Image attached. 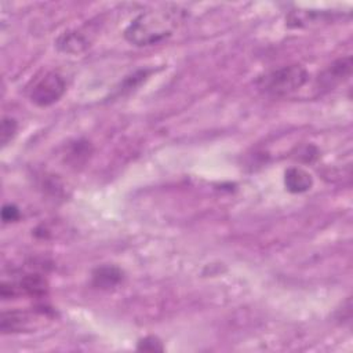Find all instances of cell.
Segmentation results:
<instances>
[{
	"label": "cell",
	"instance_id": "5",
	"mask_svg": "<svg viewBox=\"0 0 353 353\" xmlns=\"http://www.w3.org/2000/svg\"><path fill=\"white\" fill-rule=\"evenodd\" d=\"M352 73V57H343L328 65L319 76V84L323 88H334Z\"/></svg>",
	"mask_w": 353,
	"mask_h": 353
},
{
	"label": "cell",
	"instance_id": "6",
	"mask_svg": "<svg viewBox=\"0 0 353 353\" xmlns=\"http://www.w3.org/2000/svg\"><path fill=\"white\" fill-rule=\"evenodd\" d=\"M284 185L291 193H303L313 186V178L306 170L291 167L284 172Z\"/></svg>",
	"mask_w": 353,
	"mask_h": 353
},
{
	"label": "cell",
	"instance_id": "3",
	"mask_svg": "<svg viewBox=\"0 0 353 353\" xmlns=\"http://www.w3.org/2000/svg\"><path fill=\"white\" fill-rule=\"evenodd\" d=\"M65 91V79L58 72H47L34 81L29 91V98L34 105L46 108L58 102Z\"/></svg>",
	"mask_w": 353,
	"mask_h": 353
},
{
	"label": "cell",
	"instance_id": "11",
	"mask_svg": "<svg viewBox=\"0 0 353 353\" xmlns=\"http://www.w3.org/2000/svg\"><path fill=\"white\" fill-rule=\"evenodd\" d=\"M137 349L138 350H142V352H163V345H161V341L156 336H145L143 339H141L137 345Z\"/></svg>",
	"mask_w": 353,
	"mask_h": 353
},
{
	"label": "cell",
	"instance_id": "1",
	"mask_svg": "<svg viewBox=\"0 0 353 353\" xmlns=\"http://www.w3.org/2000/svg\"><path fill=\"white\" fill-rule=\"evenodd\" d=\"M183 18L185 12L178 7L145 11L130 22L124 30V37L137 47L154 46L168 39Z\"/></svg>",
	"mask_w": 353,
	"mask_h": 353
},
{
	"label": "cell",
	"instance_id": "2",
	"mask_svg": "<svg viewBox=\"0 0 353 353\" xmlns=\"http://www.w3.org/2000/svg\"><path fill=\"white\" fill-rule=\"evenodd\" d=\"M307 70L298 63H291L273 69L256 81L261 91L273 97H284L299 90L307 81Z\"/></svg>",
	"mask_w": 353,
	"mask_h": 353
},
{
	"label": "cell",
	"instance_id": "10",
	"mask_svg": "<svg viewBox=\"0 0 353 353\" xmlns=\"http://www.w3.org/2000/svg\"><path fill=\"white\" fill-rule=\"evenodd\" d=\"M17 120L10 116H4L1 120V128H0V137H1V145L6 146L17 134Z\"/></svg>",
	"mask_w": 353,
	"mask_h": 353
},
{
	"label": "cell",
	"instance_id": "7",
	"mask_svg": "<svg viewBox=\"0 0 353 353\" xmlns=\"http://www.w3.org/2000/svg\"><path fill=\"white\" fill-rule=\"evenodd\" d=\"M55 44L62 52L80 54L90 46V41L88 37H85L80 30H68L59 34Z\"/></svg>",
	"mask_w": 353,
	"mask_h": 353
},
{
	"label": "cell",
	"instance_id": "8",
	"mask_svg": "<svg viewBox=\"0 0 353 353\" xmlns=\"http://www.w3.org/2000/svg\"><path fill=\"white\" fill-rule=\"evenodd\" d=\"M123 280V272L112 265H103L92 272V285L101 290H110Z\"/></svg>",
	"mask_w": 353,
	"mask_h": 353
},
{
	"label": "cell",
	"instance_id": "12",
	"mask_svg": "<svg viewBox=\"0 0 353 353\" xmlns=\"http://www.w3.org/2000/svg\"><path fill=\"white\" fill-rule=\"evenodd\" d=\"M19 216H21V212H19L18 207L14 204H6L1 210V219L4 223L15 222L19 219Z\"/></svg>",
	"mask_w": 353,
	"mask_h": 353
},
{
	"label": "cell",
	"instance_id": "9",
	"mask_svg": "<svg viewBox=\"0 0 353 353\" xmlns=\"http://www.w3.org/2000/svg\"><path fill=\"white\" fill-rule=\"evenodd\" d=\"M29 316L23 312H4L1 314V324L0 328L4 334L7 332H19L22 330L26 328V325L29 324Z\"/></svg>",
	"mask_w": 353,
	"mask_h": 353
},
{
	"label": "cell",
	"instance_id": "4",
	"mask_svg": "<svg viewBox=\"0 0 353 353\" xmlns=\"http://www.w3.org/2000/svg\"><path fill=\"white\" fill-rule=\"evenodd\" d=\"M47 291V281L37 273H29L21 276L18 280L3 281L0 287V295L3 299H14L23 296H40Z\"/></svg>",
	"mask_w": 353,
	"mask_h": 353
}]
</instances>
